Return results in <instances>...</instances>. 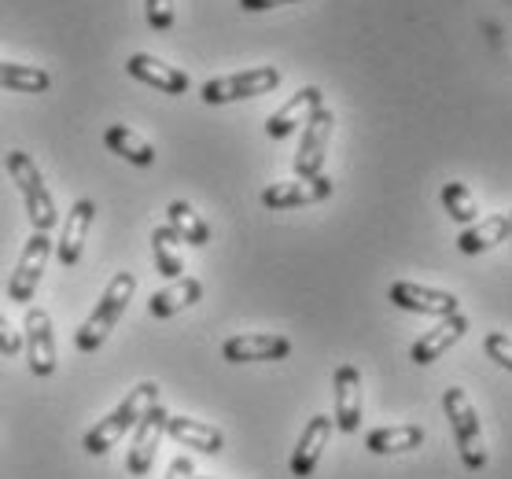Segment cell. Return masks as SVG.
I'll use <instances>...</instances> for the list:
<instances>
[{"instance_id":"cell-1","label":"cell","mask_w":512,"mask_h":479,"mask_svg":"<svg viewBox=\"0 0 512 479\" xmlns=\"http://www.w3.org/2000/svg\"><path fill=\"white\" fill-rule=\"evenodd\" d=\"M155 402H159V384H155V380H140V384L133 387V391H129V395L122 398L111 413H107L104 421H96L93 428L82 435V450L85 454H93V457L107 454L122 435L137 428V421L155 406Z\"/></svg>"},{"instance_id":"cell-2","label":"cell","mask_w":512,"mask_h":479,"mask_svg":"<svg viewBox=\"0 0 512 479\" xmlns=\"http://www.w3.org/2000/svg\"><path fill=\"white\" fill-rule=\"evenodd\" d=\"M133 292H137V277L133 273H115L111 277V284L104 288V295H100V303H96V310L82 321V328H78V336H74V343H78V351L82 354H93L104 347V339L115 332L118 317L126 314L129 299H133Z\"/></svg>"},{"instance_id":"cell-3","label":"cell","mask_w":512,"mask_h":479,"mask_svg":"<svg viewBox=\"0 0 512 479\" xmlns=\"http://www.w3.org/2000/svg\"><path fill=\"white\" fill-rule=\"evenodd\" d=\"M443 409H446V421L454 428V443L461 450V461L465 468L479 472L487 468V443H483V424H479L476 406L468 402V395L461 387H446L443 391Z\"/></svg>"},{"instance_id":"cell-4","label":"cell","mask_w":512,"mask_h":479,"mask_svg":"<svg viewBox=\"0 0 512 479\" xmlns=\"http://www.w3.org/2000/svg\"><path fill=\"white\" fill-rule=\"evenodd\" d=\"M8 174H12V181L19 185V196H23L26 218H30V225H34V233H48V229L56 225L59 214H56L52 196H48L45 177H41L37 163L26 152L15 148V152H8Z\"/></svg>"},{"instance_id":"cell-5","label":"cell","mask_w":512,"mask_h":479,"mask_svg":"<svg viewBox=\"0 0 512 479\" xmlns=\"http://www.w3.org/2000/svg\"><path fill=\"white\" fill-rule=\"evenodd\" d=\"M280 85L277 67H251V71L240 74H225V78H214L199 89L203 104L218 107V104H236V100H251V96H266Z\"/></svg>"},{"instance_id":"cell-6","label":"cell","mask_w":512,"mask_h":479,"mask_svg":"<svg viewBox=\"0 0 512 479\" xmlns=\"http://www.w3.org/2000/svg\"><path fill=\"white\" fill-rule=\"evenodd\" d=\"M23 347H26V362H30V373L34 376H52L56 373V332H52V317L41 310V306H30L23 317Z\"/></svg>"},{"instance_id":"cell-7","label":"cell","mask_w":512,"mask_h":479,"mask_svg":"<svg viewBox=\"0 0 512 479\" xmlns=\"http://www.w3.org/2000/svg\"><path fill=\"white\" fill-rule=\"evenodd\" d=\"M332 129H336V115L328 107H317L310 122L303 129V141H299V155H295V177H317L325 170V155L332 144Z\"/></svg>"},{"instance_id":"cell-8","label":"cell","mask_w":512,"mask_h":479,"mask_svg":"<svg viewBox=\"0 0 512 479\" xmlns=\"http://www.w3.org/2000/svg\"><path fill=\"white\" fill-rule=\"evenodd\" d=\"M387 299H391L398 310H409V314H428V317L461 314V303H457L454 292L424 288V284H413V281H395L391 288H387Z\"/></svg>"},{"instance_id":"cell-9","label":"cell","mask_w":512,"mask_h":479,"mask_svg":"<svg viewBox=\"0 0 512 479\" xmlns=\"http://www.w3.org/2000/svg\"><path fill=\"white\" fill-rule=\"evenodd\" d=\"M48 255H52L48 233H30L23 255H19V266H15L12 281H8V299H12V303H34V292H37V284H41Z\"/></svg>"},{"instance_id":"cell-10","label":"cell","mask_w":512,"mask_h":479,"mask_svg":"<svg viewBox=\"0 0 512 479\" xmlns=\"http://www.w3.org/2000/svg\"><path fill=\"white\" fill-rule=\"evenodd\" d=\"M336 192V185L328 181L325 174L317 177H295V181H277L262 192V203L269 211H291V207H314V203H325L328 196Z\"/></svg>"},{"instance_id":"cell-11","label":"cell","mask_w":512,"mask_h":479,"mask_svg":"<svg viewBox=\"0 0 512 479\" xmlns=\"http://www.w3.org/2000/svg\"><path fill=\"white\" fill-rule=\"evenodd\" d=\"M166 417H170V413L155 402V406L137 421V435H133V446H129V457H126L129 476H148V472H152L155 450H159V443H163V435H166Z\"/></svg>"},{"instance_id":"cell-12","label":"cell","mask_w":512,"mask_h":479,"mask_svg":"<svg viewBox=\"0 0 512 479\" xmlns=\"http://www.w3.org/2000/svg\"><path fill=\"white\" fill-rule=\"evenodd\" d=\"M225 362L244 365V362H280L291 354V339L277 332H244V336L225 339Z\"/></svg>"},{"instance_id":"cell-13","label":"cell","mask_w":512,"mask_h":479,"mask_svg":"<svg viewBox=\"0 0 512 479\" xmlns=\"http://www.w3.org/2000/svg\"><path fill=\"white\" fill-rule=\"evenodd\" d=\"M332 432H336V421L325 417V413H317V417L306 421L299 443H295V450H291V476L295 479L314 476V468H317V461H321V454H325Z\"/></svg>"},{"instance_id":"cell-14","label":"cell","mask_w":512,"mask_h":479,"mask_svg":"<svg viewBox=\"0 0 512 479\" xmlns=\"http://www.w3.org/2000/svg\"><path fill=\"white\" fill-rule=\"evenodd\" d=\"M317 107H325V96H321L317 85H306V89H299V93L291 96L288 104L277 107V111L269 115L266 133L273 141H284V137L295 133V126H306V122H310V115H314Z\"/></svg>"},{"instance_id":"cell-15","label":"cell","mask_w":512,"mask_h":479,"mask_svg":"<svg viewBox=\"0 0 512 479\" xmlns=\"http://www.w3.org/2000/svg\"><path fill=\"white\" fill-rule=\"evenodd\" d=\"M468 332V317L465 314H454V317H439V325L431 328V332H424V336L413 343V351H409V358H413V365H431L439 362L454 343H461V336Z\"/></svg>"},{"instance_id":"cell-16","label":"cell","mask_w":512,"mask_h":479,"mask_svg":"<svg viewBox=\"0 0 512 479\" xmlns=\"http://www.w3.org/2000/svg\"><path fill=\"white\" fill-rule=\"evenodd\" d=\"M336 428L343 435H354L361 428V373L354 365H339L336 369Z\"/></svg>"},{"instance_id":"cell-17","label":"cell","mask_w":512,"mask_h":479,"mask_svg":"<svg viewBox=\"0 0 512 479\" xmlns=\"http://www.w3.org/2000/svg\"><path fill=\"white\" fill-rule=\"evenodd\" d=\"M126 71H129V78H137V82L155 85L159 93H170V96L188 93V74L177 71V67H170V63H163V59L148 56V52H137V56H129L126 59Z\"/></svg>"},{"instance_id":"cell-18","label":"cell","mask_w":512,"mask_h":479,"mask_svg":"<svg viewBox=\"0 0 512 479\" xmlns=\"http://www.w3.org/2000/svg\"><path fill=\"white\" fill-rule=\"evenodd\" d=\"M93 214H96L93 199H78V203L70 207L67 222H63V229H59V244H56L59 266H74V262L82 258V247H85V236H89V225H93Z\"/></svg>"},{"instance_id":"cell-19","label":"cell","mask_w":512,"mask_h":479,"mask_svg":"<svg viewBox=\"0 0 512 479\" xmlns=\"http://www.w3.org/2000/svg\"><path fill=\"white\" fill-rule=\"evenodd\" d=\"M166 435L177 439L181 446H188V450H199V454H222V446H225V435L218 432V428H210V424H203V421H192V417H177V413L166 417Z\"/></svg>"},{"instance_id":"cell-20","label":"cell","mask_w":512,"mask_h":479,"mask_svg":"<svg viewBox=\"0 0 512 479\" xmlns=\"http://www.w3.org/2000/svg\"><path fill=\"white\" fill-rule=\"evenodd\" d=\"M199 299H203V284H199L196 277H177V281L166 284L163 292H155L152 299H148V314L174 317V314H181V310H188V306H196Z\"/></svg>"},{"instance_id":"cell-21","label":"cell","mask_w":512,"mask_h":479,"mask_svg":"<svg viewBox=\"0 0 512 479\" xmlns=\"http://www.w3.org/2000/svg\"><path fill=\"white\" fill-rule=\"evenodd\" d=\"M505 236H509V214H490L483 222L468 225L465 233L457 236V247H461V255H483L490 247H498Z\"/></svg>"},{"instance_id":"cell-22","label":"cell","mask_w":512,"mask_h":479,"mask_svg":"<svg viewBox=\"0 0 512 479\" xmlns=\"http://www.w3.org/2000/svg\"><path fill=\"white\" fill-rule=\"evenodd\" d=\"M420 443H424L420 424H387V428L365 435V450H373V454H406V450H417Z\"/></svg>"},{"instance_id":"cell-23","label":"cell","mask_w":512,"mask_h":479,"mask_svg":"<svg viewBox=\"0 0 512 479\" xmlns=\"http://www.w3.org/2000/svg\"><path fill=\"white\" fill-rule=\"evenodd\" d=\"M104 144L118 159H126L133 166H152L155 163V148L140 133H133L129 126H107L104 129Z\"/></svg>"},{"instance_id":"cell-24","label":"cell","mask_w":512,"mask_h":479,"mask_svg":"<svg viewBox=\"0 0 512 479\" xmlns=\"http://www.w3.org/2000/svg\"><path fill=\"white\" fill-rule=\"evenodd\" d=\"M166 225L181 236V244H192V247L210 244V225L192 211V203H185V199H174V203L166 207Z\"/></svg>"},{"instance_id":"cell-25","label":"cell","mask_w":512,"mask_h":479,"mask_svg":"<svg viewBox=\"0 0 512 479\" xmlns=\"http://www.w3.org/2000/svg\"><path fill=\"white\" fill-rule=\"evenodd\" d=\"M181 236L170 229V225H159L152 229V255H155V266L163 273L166 281H177V277H185V258H181Z\"/></svg>"},{"instance_id":"cell-26","label":"cell","mask_w":512,"mask_h":479,"mask_svg":"<svg viewBox=\"0 0 512 479\" xmlns=\"http://www.w3.org/2000/svg\"><path fill=\"white\" fill-rule=\"evenodd\" d=\"M52 78L41 67H23V63H4L0 59V89H15V93H45Z\"/></svg>"},{"instance_id":"cell-27","label":"cell","mask_w":512,"mask_h":479,"mask_svg":"<svg viewBox=\"0 0 512 479\" xmlns=\"http://www.w3.org/2000/svg\"><path fill=\"white\" fill-rule=\"evenodd\" d=\"M443 207H446V214H450L454 222H461V225L479 222L476 196H472V192H468V185H461V181H450V185H443Z\"/></svg>"},{"instance_id":"cell-28","label":"cell","mask_w":512,"mask_h":479,"mask_svg":"<svg viewBox=\"0 0 512 479\" xmlns=\"http://www.w3.org/2000/svg\"><path fill=\"white\" fill-rule=\"evenodd\" d=\"M483 351H487L490 362H498L501 369L512 373V336H505V332H487V336H483Z\"/></svg>"},{"instance_id":"cell-29","label":"cell","mask_w":512,"mask_h":479,"mask_svg":"<svg viewBox=\"0 0 512 479\" xmlns=\"http://www.w3.org/2000/svg\"><path fill=\"white\" fill-rule=\"evenodd\" d=\"M144 12H148V26L159 34L174 26V0H144Z\"/></svg>"},{"instance_id":"cell-30","label":"cell","mask_w":512,"mask_h":479,"mask_svg":"<svg viewBox=\"0 0 512 479\" xmlns=\"http://www.w3.org/2000/svg\"><path fill=\"white\" fill-rule=\"evenodd\" d=\"M19 351H23V336L15 332L8 317H0V354H8V358H15Z\"/></svg>"},{"instance_id":"cell-31","label":"cell","mask_w":512,"mask_h":479,"mask_svg":"<svg viewBox=\"0 0 512 479\" xmlns=\"http://www.w3.org/2000/svg\"><path fill=\"white\" fill-rule=\"evenodd\" d=\"M196 476V465H192V457H174L170 468H166V479H192Z\"/></svg>"},{"instance_id":"cell-32","label":"cell","mask_w":512,"mask_h":479,"mask_svg":"<svg viewBox=\"0 0 512 479\" xmlns=\"http://www.w3.org/2000/svg\"><path fill=\"white\" fill-rule=\"evenodd\" d=\"M284 4H295V0H240L244 12H269V8H284Z\"/></svg>"},{"instance_id":"cell-33","label":"cell","mask_w":512,"mask_h":479,"mask_svg":"<svg viewBox=\"0 0 512 479\" xmlns=\"http://www.w3.org/2000/svg\"><path fill=\"white\" fill-rule=\"evenodd\" d=\"M509 236H512V211H509Z\"/></svg>"},{"instance_id":"cell-34","label":"cell","mask_w":512,"mask_h":479,"mask_svg":"<svg viewBox=\"0 0 512 479\" xmlns=\"http://www.w3.org/2000/svg\"><path fill=\"white\" fill-rule=\"evenodd\" d=\"M192 479H207V476H192Z\"/></svg>"}]
</instances>
